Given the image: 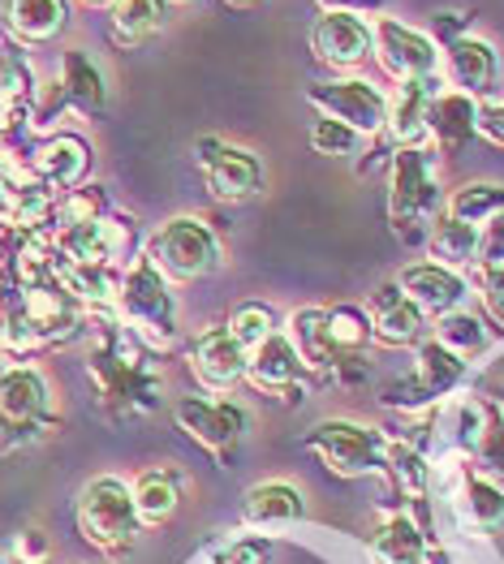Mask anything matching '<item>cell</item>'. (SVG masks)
I'll return each mask as SVG.
<instances>
[{"mask_svg": "<svg viewBox=\"0 0 504 564\" xmlns=\"http://www.w3.org/2000/svg\"><path fill=\"white\" fill-rule=\"evenodd\" d=\"M87 376L95 383V401L112 419H138L160 405V376L126 324H104L87 354Z\"/></svg>", "mask_w": 504, "mask_h": 564, "instance_id": "6da1fadb", "label": "cell"}, {"mask_svg": "<svg viewBox=\"0 0 504 564\" xmlns=\"http://www.w3.org/2000/svg\"><path fill=\"white\" fill-rule=\"evenodd\" d=\"M117 315L130 328L138 345L147 349H169L178 340V297L173 281L147 259V250L130 259L121 289H117Z\"/></svg>", "mask_w": 504, "mask_h": 564, "instance_id": "7a4b0ae2", "label": "cell"}, {"mask_svg": "<svg viewBox=\"0 0 504 564\" xmlns=\"http://www.w3.org/2000/svg\"><path fill=\"white\" fill-rule=\"evenodd\" d=\"M444 194L436 186V164L427 147H397L388 169V225L401 241H427L422 225L440 220Z\"/></svg>", "mask_w": 504, "mask_h": 564, "instance_id": "3957f363", "label": "cell"}, {"mask_svg": "<svg viewBox=\"0 0 504 564\" xmlns=\"http://www.w3.org/2000/svg\"><path fill=\"white\" fill-rule=\"evenodd\" d=\"M52 423V388L44 371L35 362L0 367V453L26 448Z\"/></svg>", "mask_w": 504, "mask_h": 564, "instance_id": "277c9868", "label": "cell"}, {"mask_svg": "<svg viewBox=\"0 0 504 564\" xmlns=\"http://www.w3.org/2000/svg\"><path fill=\"white\" fill-rule=\"evenodd\" d=\"M138 525L142 521H138L135 491L126 487V478L99 474L78 491V530L92 547L108 552V556H121L135 543Z\"/></svg>", "mask_w": 504, "mask_h": 564, "instance_id": "5b68a950", "label": "cell"}, {"mask_svg": "<svg viewBox=\"0 0 504 564\" xmlns=\"http://www.w3.org/2000/svg\"><path fill=\"white\" fill-rule=\"evenodd\" d=\"M147 259L173 284H190L212 276L225 254H221V237L212 234L207 220H199V216H173V220H164L151 234Z\"/></svg>", "mask_w": 504, "mask_h": 564, "instance_id": "8992f818", "label": "cell"}, {"mask_svg": "<svg viewBox=\"0 0 504 564\" xmlns=\"http://www.w3.org/2000/svg\"><path fill=\"white\" fill-rule=\"evenodd\" d=\"M465 367L458 354H449L440 340H422L414 349V371L401 379H393L384 388V405L388 410H401V414H422L431 410L436 401H444L449 392H458L461 379H465Z\"/></svg>", "mask_w": 504, "mask_h": 564, "instance_id": "52a82bcc", "label": "cell"}, {"mask_svg": "<svg viewBox=\"0 0 504 564\" xmlns=\"http://www.w3.org/2000/svg\"><path fill=\"white\" fill-rule=\"evenodd\" d=\"M307 448L341 478H367L388 466V440L354 419H323L307 435Z\"/></svg>", "mask_w": 504, "mask_h": 564, "instance_id": "ba28073f", "label": "cell"}, {"mask_svg": "<svg viewBox=\"0 0 504 564\" xmlns=\"http://www.w3.org/2000/svg\"><path fill=\"white\" fill-rule=\"evenodd\" d=\"M194 160L203 173V186L216 203H250L264 189V160L250 147H237L216 134L194 142Z\"/></svg>", "mask_w": 504, "mask_h": 564, "instance_id": "9c48e42d", "label": "cell"}, {"mask_svg": "<svg viewBox=\"0 0 504 564\" xmlns=\"http://www.w3.org/2000/svg\"><path fill=\"white\" fill-rule=\"evenodd\" d=\"M311 108H320V117H332L341 126H350L354 134H384L388 130V95L367 78H332L307 87Z\"/></svg>", "mask_w": 504, "mask_h": 564, "instance_id": "30bf717a", "label": "cell"}, {"mask_svg": "<svg viewBox=\"0 0 504 564\" xmlns=\"http://www.w3.org/2000/svg\"><path fill=\"white\" fill-rule=\"evenodd\" d=\"M375 61L388 78H397L401 87L406 83H431L436 69H440V44L422 31H414L397 18H379L375 26Z\"/></svg>", "mask_w": 504, "mask_h": 564, "instance_id": "8fae6325", "label": "cell"}, {"mask_svg": "<svg viewBox=\"0 0 504 564\" xmlns=\"http://www.w3.org/2000/svg\"><path fill=\"white\" fill-rule=\"evenodd\" d=\"M173 419L194 444H203L212 453L233 448L250 426V414L237 401H212V397H178Z\"/></svg>", "mask_w": 504, "mask_h": 564, "instance_id": "7c38bea8", "label": "cell"}, {"mask_svg": "<svg viewBox=\"0 0 504 564\" xmlns=\"http://www.w3.org/2000/svg\"><path fill=\"white\" fill-rule=\"evenodd\" d=\"M371 340L384 349H418L427 340V315L410 302V293L397 281L379 284L367 302Z\"/></svg>", "mask_w": 504, "mask_h": 564, "instance_id": "4fadbf2b", "label": "cell"}, {"mask_svg": "<svg viewBox=\"0 0 504 564\" xmlns=\"http://www.w3.org/2000/svg\"><path fill=\"white\" fill-rule=\"evenodd\" d=\"M311 52L328 69H358L375 52V31L358 13H320L311 22Z\"/></svg>", "mask_w": 504, "mask_h": 564, "instance_id": "5bb4252c", "label": "cell"}, {"mask_svg": "<svg viewBox=\"0 0 504 564\" xmlns=\"http://www.w3.org/2000/svg\"><path fill=\"white\" fill-rule=\"evenodd\" d=\"M190 376L199 379L203 388L212 392H229L246 379L250 367V349H242V340L229 328H212L203 332L194 345H190Z\"/></svg>", "mask_w": 504, "mask_h": 564, "instance_id": "9a60e30c", "label": "cell"}, {"mask_svg": "<svg viewBox=\"0 0 504 564\" xmlns=\"http://www.w3.org/2000/svg\"><path fill=\"white\" fill-rule=\"evenodd\" d=\"M0 26L18 47L56 44L69 26V0H0Z\"/></svg>", "mask_w": 504, "mask_h": 564, "instance_id": "2e32d148", "label": "cell"}, {"mask_svg": "<svg viewBox=\"0 0 504 564\" xmlns=\"http://www.w3.org/2000/svg\"><path fill=\"white\" fill-rule=\"evenodd\" d=\"M246 379H250L259 392L280 397V401H289V405H293V401H298V388H302V379H307V367H302V358H298L293 340H289L285 332H272V336L250 354Z\"/></svg>", "mask_w": 504, "mask_h": 564, "instance_id": "e0dca14e", "label": "cell"}, {"mask_svg": "<svg viewBox=\"0 0 504 564\" xmlns=\"http://www.w3.org/2000/svg\"><path fill=\"white\" fill-rule=\"evenodd\" d=\"M397 284L410 293V302L427 315V319H444V315H453L461 311V302H465V276L453 272V268H440V263H410Z\"/></svg>", "mask_w": 504, "mask_h": 564, "instance_id": "ac0fdd59", "label": "cell"}, {"mask_svg": "<svg viewBox=\"0 0 504 564\" xmlns=\"http://www.w3.org/2000/svg\"><path fill=\"white\" fill-rule=\"evenodd\" d=\"M31 169H35V177L52 194H74L87 182V173H92V142L83 139V134H52L35 151Z\"/></svg>", "mask_w": 504, "mask_h": 564, "instance_id": "d6986e66", "label": "cell"}, {"mask_svg": "<svg viewBox=\"0 0 504 564\" xmlns=\"http://www.w3.org/2000/svg\"><path fill=\"white\" fill-rule=\"evenodd\" d=\"M285 336L293 340V349H298V358H302L307 376L323 379V376H336V371L345 367V354H341V349H336V340H332L328 311H323V306H302V311H293Z\"/></svg>", "mask_w": 504, "mask_h": 564, "instance_id": "ffe728a7", "label": "cell"}, {"mask_svg": "<svg viewBox=\"0 0 504 564\" xmlns=\"http://www.w3.org/2000/svg\"><path fill=\"white\" fill-rule=\"evenodd\" d=\"M444 65H449L453 87L461 95H470V99H483L496 87V74H501L496 47L487 40H474V35H461L453 44H444Z\"/></svg>", "mask_w": 504, "mask_h": 564, "instance_id": "44dd1931", "label": "cell"}, {"mask_svg": "<svg viewBox=\"0 0 504 564\" xmlns=\"http://www.w3.org/2000/svg\"><path fill=\"white\" fill-rule=\"evenodd\" d=\"M474 134H479V99L461 91H436L431 117H427V139H436L444 155H458Z\"/></svg>", "mask_w": 504, "mask_h": 564, "instance_id": "7402d4cb", "label": "cell"}, {"mask_svg": "<svg viewBox=\"0 0 504 564\" xmlns=\"http://www.w3.org/2000/svg\"><path fill=\"white\" fill-rule=\"evenodd\" d=\"M302 513H307V505H302V491L293 482H259L242 500V521L255 530L293 525V521H302Z\"/></svg>", "mask_w": 504, "mask_h": 564, "instance_id": "603a6c76", "label": "cell"}, {"mask_svg": "<svg viewBox=\"0 0 504 564\" xmlns=\"http://www.w3.org/2000/svg\"><path fill=\"white\" fill-rule=\"evenodd\" d=\"M173 18V0H117L108 31L117 47H138L147 40H156Z\"/></svg>", "mask_w": 504, "mask_h": 564, "instance_id": "cb8c5ba5", "label": "cell"}, {"mask_svg": "<svg viewBox=\"0 0 504 564\" xmlns=\"http://www.w3.org/2000/svg\"><path fill=\"white\" fill-rule=\"evenodd\" d=\"M56 83H61V91H65L69 112H78V117H95V112L108 108V83H104L99 65H95L87 52H65Z\"/></svg>", "mask_w": 504, "mask_h": 564, "instance_id": "d4e9b609", "label": "cell"}, {"mask_svg": "<svg viewBox=\"0 0 504 564\" xmlns=\"http://www.w3.org/2000/svg\"><path fill=\"white\" fill-rule=\"evenodd\" d=\"M371 561L375 564H440L431 556L427 534H422L406 513L388 518L371 534Z\"/></svg>", "mask_w": 504, "mask_h": 564, "instance_id": "484cf974", "label": "cell"}, {"mask_svg": "<svg viewBox=\"0 0 504 564\" xmlns=\"http://www.w3.org/2000/svg\"><path fill=\"white\" fill-rule=\"evenodd\" d=\"M431 83H406L388 99V139L397 147H422L427 139V117H431Z\"/></svg>", "mask_w": 504, "mask_h": 564, "instance_id": "4316f807", "label": "cell"}, {"mask_svg": "<svg viewBox=\"0 0 504 564\" xmlns=\"http://www.w3.org/2000/svg\"><path fill=\"white\" fill-rule=\"evenodd\" d=\"M427 254H431V263L461 272V268H470L479 259V229L440 212V220L427 229Z\"/></svg>", "mask_w": 504, "mask_h": 564, "instance_id": "83f0119b", "label": "cell"}, {"mask_svg": "<svg viewBox=\"0 0 504 564\" xmlns=\"http://www.w3.org/2000/svg\"><path fill=\"white\" fill-rule=\"evenodd\" d=\"M504 212V186L501 182H465L449 194V203H444V216H453L461 225H474V229H483L487 220H496Z\"/></svg>", "mask_w": 504, "mask_h": 564, "instance_id": "f1b7e54d", "label": "cell"}, {"mask_svg": "<svg viewBox=\"0 0 504 564\" xmlns=\"http://www.w3.org/2000/svg\"><path fill=\"white\" fill-rule=\"evenodd\" d=\"M431 340H440L449 354H458L461 362H474V358H483V354H487V345H492V332H487V324H483L479 315L453 311V315L436 319V328H431Z\"/></svg>", "mask_w": 504, "mask_h": 564, "instance_id": "f546056e", "label": "cell"}, {"mask_svg": "<svg viewBox=\"0 0 504 564\" xmlns=\"http://www.w3.org/2000/svg\"><path fill=\"white\" fill-rule=\"evenodd\" d=\"M178 500H182V487L169 470H151L135 482V509L142 525H164L178 513Z\"/></svg>", "mask_w": 504, "mask_h": 564, "instance_id": "4dcf8cb0", "label": "cell"}, {"mask_svg": "<svg viewBox=\"0 0 504 564\" xmlns=\"http://www.w3.org/2000/svg\"><path fill=\"white\" fill-rule=\"evenodd\" d=\"M461 513L470 518V525H479V530H496V525H504V491L479 470H465Z\"/></svg>", "mask_w": 504, "mask_h": 564, "instance_id": "1f68e13d", "label": "cell"}, {"mask_svg": "<svg viewBox=\"0 0 504 564\" xmlns=\"http://www.w3.org/2000/svg\"><path fill=\"white\" fill-rule=\"evenodd\" d=\"M328 328H332L336 349L345 354V362L371 345V319H367V311H358V306H332V311H328Z\"/></svg>", "mask_w": 504, "mask_h": 564, "instance_id": "d6a6232c", "label": "cell"}, {"mask_svg": "<svg viewBox=\"0 0 504 564\" xmlns=\"http://www.w3.org/2000/svg\"><path fill=\"white\" fill-rule=\"evenodd\" d=\"M225 328L242 340V349H250V354H255V349H259V345L276 332V319L264 302H242V306L229 315V324H225Z\"/></svg>", "mask_w": 504, "mask_h": 564, "instance_id": "836d02e7", "label": "cell"}, {"mask_svg": "<svg viewBox=\"0 0 504 564\" xmlns=\"http://www.w3.org/2000/svg\"><path fill=\"white\" fill-rule=\"evenodd\" d=\"M384 470L393 474L397 482H401V491H422V478H427V466H422V457H418V448L410 444H401V440H393L388 444V466Z\"/></svg>", "mask_w": 504, "mask_h": 564, "instance_id": "e575fe53", "label": "cell"}, {"mask_svg": "<svg viewBox=\"0 0 504 564\" xmlns=\"http://www.w3.org/2000/svg\"><path fill=\"white\" fill-rule=\"evenodd\" d=\"M363 134H354L350 126H341V121H332V117H320L315 126H311V147L320 151V155H350L354 147H358Z\"/></svg>", "mask_w": 504, "mask_h": 564, "instance_id": "d590c367", "label": "cell"}, {"mask_svg": "<svg viewBox=\"0 0 504 564\" xmlns=\"http://www.w3.org/2000/svg\"><path fill=\"white\" fill-rule=\"evenodd\" d=\"M474 462L483 466V478H492V482H496V487L504 491V423H501V419L492 423V431H487V440L479 444Z\"/></svg>", "mask_w": 504, "mask_h": 564, "instance_id": "8d00e7d4", "label": "cell"}, {"mask_svg": "<svg viewBox=\"0 0 504 564\" xmlns=\"http://www.w3.org/2000/svg\"><path fill=\"white\" fill-rule=\"evenodd\" d=\"M479 297L492 324L504 328V268H479Z\"/></svg>", "mask_w": 504, "mask_h": 564, "instance_id": "74e56055", "label": "cell"}, {"mask_svg": "<svg viewBox=\"0 0 504 564\" xmlns=\"http://www.w3.org/2000/svg\"><path fill=\"white\" fill-rule=\"evenodd\" d=\"M479 268H504V212L479 229Z\"/></svg>", "mask_w": 504, "mask_h": 564, "instance_id": "f35d334b", "label": "cell"}, {"mask_svg": "<svg viewBox=\"0 0 504 564\" xmlns=\"http://www.w3.org/2000/svg\"><path fill=\"white\" fill-rule=\"evenodd\" d=\"M268 561H272V543L268 539H237L212 564H268Z\"/></svg>", "mask_w": 504, "mask_h": 564, "instance_id": "ab89813d", "label": "cell"}, {"mask_svg": "<svg viewBox=\"0 0 504 564\" xmlns=\"http://www.w3.org/2000/svg\"><path fill=\"white\" fill-rule=\"evenodd\" d=\"M9 556L18 564H44L47 556H52V543H47V534L44 530H22L18 539H13V547H9Z\"/></svg>", "mask_w": 504, "mask_h": 564, "instance_id": "60d3db41", "label": "cell"}, {"mask_svg": "<svg viewBox=\"0 0 504 564\" xmlns=\"http://www.w3.org/2000/svg\"><path fill=\"white\" fill-rule=\"evenodd\" d=\"M479 134L504 147V99H479Z\"/></svg>", "mask_w": 504, "mask_h": 564, "instance_id": "b9f144b4", "label": "cell"}, {"mask_svg": "<svg viewBox=\"0 0 504 564\" xmlns=\"http://www.w3.org/2000/svg\"><path fill=\"white\" fill-rule=\"evenodd\" d=\"M323 13H384L393 0H315Z\"/></svg>", "mask_w": 504, "mask_h": 564, "instance_id": "7bdbcfd3", "label": "cell"}, {"mask_svg": "<svg viewBox=\"0 0 504 564\" xmlns=\"http://www.w3.org/2000/svg\"><path fill=\"white\" fill-rule=\"evenodd\" d=\"M78 4H83V9H108V13H112L117 0H78Z\"/></svg>", "mask_w": 504, "mask_h": 564, "instance_id": "ee69618b", "label": "cell"}, {"mask_svg": "<svg viewBox=\"0 0 504 564\" xmlns=\"http://www.w3.org/2000/svg\"><path fill=\"white\" fill-rule=\"evenodd\" d=\"M229 9H255V4H264V0H225Z\"/></svg>", "mask_w": 504, "mask_h": 564, "instance_id": "f6af8a7d", "label": "cell"}, {"mask_svg": "<svg viewBox=\"0 0 504 564\" xmlns=\"http://www.w3.org/2000/svg\"><path fill=\"white\" fill-rule=\"evenodd\" d=\"M173 4H194V0H173Z\"/></svg>", "mask_w": 504, "mask_h": 564, "instance_id": "bcb514c9", "label": "cell"}, {"mask_svg": "<svg viewBox=\"0 0 504 564\" xmlns=\"http://www.w3.org/2000/svg\"><path fill=\"white\" fill-rule=\"evenodd\" d=\"M501 392H504V388H501Z\"/></svg>", "mask_w": 504, "mask_h": 564, "instance_id": "7dc6e473", "label": "cell"}]
</instances>
